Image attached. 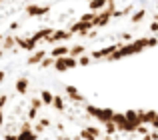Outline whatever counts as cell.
Returning <instances> with one entry per match:
<instances>
[{
	"instance_id": "cell-1",
	"label": "cell",
	"mask_w": 158,
	"mask_h": 140,
	"mask_svg": "<svg viewBox=\"0 0 158 140\" xmlns=\"http://www.w3.org/2000/svg\"><path fill=\"white\" fill-rule=\"evenodd\" d=\"M102 140H158V112H112L104 122Z\"/></svg>"
}]
</instances>
